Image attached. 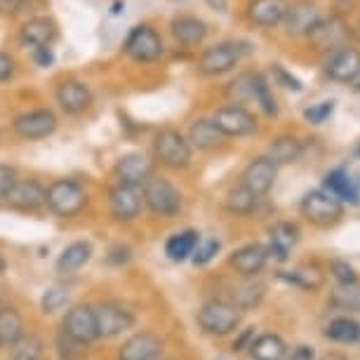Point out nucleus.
<instances>
[{
    "instance_id": "nucleus-1",
    "label": "nucleus",
    "mask_w": 360,
    "mask_h": 360,
    "mask_svg": "<svg viewBox=\"0 0 360 360\" xmlns=\"http://www.w3.org/2000/svg\"><path fill=\"white\" fill-rule=\"evenodd\" d=\"M45 205L50 207L52 214L71 219L85 210L87 193L76 179H57L45 188Z\"/></svg>"
},
{
    "instance_id": "nucleus-2",
    "label": "nucleus",
    "mask_w": 360,
    "mask_h": 360,
    "mask_svg": "<svg viewBox=\"0 0 360 360\" xmlns=\"http://www.w3.org/2000/svg\"><path fill=\"white\" fill-rule=\"evenodd\" d=\"M302 217L309 224H314L318 229H332L342 221L344 217V202L337 200L335 195L328 193L325 188H314L299 202Z\"/></svg>"
},
{
    "instance_id": "nucleus-3",
    "label": "nucleus",
    "mask_w": 360,
    "mask_h": 360,
    "mask_svg": "<svg viewBox=\"0 0 360 360\" xmlns=\"http://www.w3.org/2000/svg\"><path fill=\"white\" fill-rule=\"evenodd\" d=\"M198 321V328L210 337H226L231 332H236L240 328V309L236 304L221 302V299H212V302H205L195 316Z\"/></svg>"
},
{
    "instance_id": "nucleus-4",
    "label": "nucleus",
    "mask_w": 360,
    "mask_h": 360,
    "mask_svg": "<svg viewBox=\"0 0 360 360\" xmlns=\"http://www.w3.org/2000/svg\"><path fill=\"white\" fill-rule=\"evenodd\" d=\"M153 155L160 165H165L169 169H184L191 162L193 148L179 130L162 127L153 137Z\"/></svg>"
},
{
    "instance_id": "nucleus-5",
    "label": "nucleus",
    "mask_w": 360,
    "mask_h": 360,
    "mask_svg": "<svg viewBox=\"0 0 360 360\" xmlns=\"http://www.w3.org/2000/svg\"><path fill=\"white\" fill-rule=\"evenodd\" d=\"M144 193V205L151 210L155 217L172 219L181 212V193L172 181L165 176H148L141 186Z\"/></svg>"
},
{
    "instance_id": "nucleus-6",
    "label": "nucleus",
    "mask_w": 360,
    "mask_h": 360,
    "mask_svg": "<svg viewBox=\"0 0 360 360\" xmlns=\"http://www.w3.org/2000/svg\"><path fill=\"white\" fill-rule=\"evenodd\" d=\"M248 52L245 43H217L198 57V73L205 78H219L233 71Z\"/></svg>"
},
{
    "instance_id": "nucleus-7",
    "label": "nucleus",
    "mask_w": 360,
    "mask_h": 360,
    "mask_svg": "<svg viewBox=\"0 0 360 360\" xmlns=\"http://www.w3.org/2000/svg\"><path fill=\"white\" fill-rule=\"evenodd\" d=\"M123 50L132 62L137 64H153L165 54V45H162L160 33L148 24H139L127 33Z\"/></svg>"
},
{
    "instance_id": "nucleus-8",
    "label": "nucleus",
    "mask_w": 360,
    "mask_h": 360,
    "mask_svg": "<svg viewBox=\"0 0 360 360\" xmlns=\"http://www.w3.org/2000/svg\"><path fill=\"white\" fill-rule=\"evenodd\" d=\"M94 318H97V335L101 339L120 337L123 332L132 330L137 318L127 307L120 302H104L94 309Z\"/></svg>"
},
{
    "instance_id": "nucleus-9",
    "label": "nucleus",
    "mask_w": 360,
    "mask_h": 360,
    "mask_svg": "<svg viewBox=\"0 0 360 360\" xmlns=\"http://www.w3.org/2000/svg\"><path fill=\"white\" fill-rule=\"evenodd\" d=\"M212 123L224 137H248V134L257 132V115L248 111L243 104H229L217 108Z\"/></svg>"
},
{
    "instance_id": "nucleus-10",
    "label": "nucleus",
    "mask_w": 360,
    "mask_h": 360,
    "mask_svg": "<svg viewBox=\"0 0 360 360\" xmlns=\"http://www.w3.org/2000/svg\"><path fill=\"white\" fill-rule=\"evenodd\" d=\"M323 71L332 83L351 85L353 80L360 76V50L349 45L337 47V50H332L330 57L325 59Z\"/></svg>"
},
{
    "instance_id": "nucleus-11",
    "label": "nucleus",
    "mask_w": 360,
    "mask_h": 360,
    "mask_svg": "<svg viewBox=\"0 0 360 360\" xmlns=\"http://www.w3.org/2000/svg\"><path fill=\"white\" fill-rule=\"evenodd\" d=\"M144 207V193L141 186L134 184H115L108 193V210L115 221H134Z\"/></svg>"
},
{
    "instance_id": "nucleus-12",
    "label": "nucleus",
    "mask_w": 360,
    "mask_h": 360,
    "mask_svg": "<svg viewBox=\"0 0 360 360\" xmlns=\"http://www.w3.org/2000/svg\"><path fill=\"white\" fill-rule=\"evenodd\" d=\"M17 137H22L26 141H36L45 139L57 130V115L50 108H33L22 115H17L15 123H12Z\"/></svg>"
},
{
    "instance_id": "nucleus-13",
    "label": "nucleus",
    "mask_w": 360,
    "mask_h": 360,
    "mask_svg": "<svg viewBox=\"0 0 360 360\" xmlns=\"http://www.w3.org/2000/svg\"><path fill=\"white\" fill-rule=\"evenodd\" d=\"M62 332L66 337L76 339L80 344H92L94 339H99L97 335V318H94V309L78 304L66 311L64 321H62Z\"/></svg>"
},
{
    "instance_id": "nucleus-14",
    "label": "nucleus",
    "mask_w": 360,
    "mask_h": 360,
    "mask_svg": "<svg viewBox=\"0 0 360 360\" xmlns=\"http://www.w3.org/2000/svg\"><path fill=\"white\" fill-rule=\"evenodd\" d=\"M318 22H321V12H318L316 3H311V0H295V3H290L288 12L283 17L285 33L292 38L309 36Z\"/></svg>"
},
{
    "instance_id": "nucleus-15",
    "label": "nucleus",
    "mask_w": 360,
    "mask_h": 360,
    "mask_svg": "<svg viewBox=\"0 0 360 360\" xmlns=\"http://www.w3.org/2000/svg\"><path fill=\"white\" fill-rule=\"evenodd\" d=\"M276 179H278V165L269 155H259V158L250 160L248 167L243 169L240 184H245L250 191H255L259 198H264L274 188Z\"/></svg>"
},
{
    "instance_id": "nucleus-16",
    "label": "nucleus",
    "mask_w": 360,
    "mask_h": 360,
    "mask_svg": "<svg viewBox=\"0 0 360 360\" xmlns=\"http://www.w3.org/2000/svg\"><path fill=\"white\" fill-rule=\"evenodd\" d=\"M153 160L148 158L146 153H125L120 155L118 162H115L113 172H115V179L120 184H134V186H144V181L148 176H153Z\"/></svg>"
},
{
    "instance_id": "nucleus-17",
    "label": "nucleus",
    "mask_w": 360,
    "mask_h": 360,
    "mask_svg": "<svg viewBox=\"0 0 360 360\" xmlns=\"http://www.w3.org/2000/svg\"><path fill=\"white\" fill-rule=\"evenodd\" d=\"M346 38H349V29L339 17H330L318 22L309 33V40L314 43L318 52H332L337 47L346 45Z\"/></svg>"
},
{
    "instance_id": "nucleus-18",
    "label": "nucleus",
    "mask_w": 360,
    "mask_h": 360,
    "mask_svg": "<svg viewBox=\"0 0 360 360\" xmlns=\"http://www.w3.org/2000/svg\"><path fill=\"white\" fill-rule=\"evenodd\" d=\"M162 342L153 332H137L118 349V360H160Z\"/></svg>"
},
{
    "instance_id": "nucleus-19",
    "label": "nucleus",
    "mask_w": 360,
    "mask_h": 360,
    "mask_svg": "<svg viewBox=\"0 0 360 360\" xmlns=\"http://www.w3.org/2000/svg\"><path fill=\"white\" fill-rule=\"evenodd\" d=\"M269 262V250L262 243H248V245L238 248L233 255L229 257V264L236 269V274L255 278L257 274H262L264 266Z\"/></svg>"
},
{
    "instance_id": "nucleus-20",
    "label": "nucleus",
    "mask_w": 360,
    "mask_h": 360,
    "mask_svg": "<svg viewBox=\"0 0 360 360\" xmlns=\"http://www.w3.org/2000/svg\"><path fill=\"white\" fill-rule=\"evenodd\" d=\"M54 97H57L59 108L69 115L83 113L85 108L92 104V90L83 80H64V83H59Z\"/></svg>"
},
{
    "instance_id": "nucleus-21",
    "label": "nucleus",
    "mask_w": 360,
    "mask_h": 360,
    "mask_svg": "<svg viewBox=\"0 0 360 360\" xmlns=\"http://www.w3.org/2000/svg\"><path fill=\"white\" fill-rule=\"evenodd\" d=\"M302 238V231H299L297 224L292 221H278L269 229V257H276L278 262H288L290 252L295 250V245Z\"/></svg>"
},
{
    "instance_id": "nucleus-22",
    "label": "nucleus",
    "mask_w": 360,
    "mask_h": 360,
    "mask_svg": "<svg viewBox=\"0 0 360 360\" xmlns=\"http://www.w3.org/2000/svg\"><path fill=\"white\" fill-rule=\"evenodd\" d=\"M169 31H172V38L181 47H198L205 43L210 29H207V24L195 15H176L172 19V24H169Z\"/></svg>"
},
{
    "instance_id": "nucleus-23",
    "label": "nucleus",
    "mask_w": 360,
    "mask_h": 360,
    "mask_svg": "<svg viewBox=\"0 0 360 360\" xmlns=\"http://www.w3.org/2000/svg\"><path fill=\"white\" fill-rule=\"evenodd\" d=\"M5 200L12 210H19V212H36L38 207L45 205V188L36 179H17V184L12 186Z\"/></svg>"
},
{
    "instance_id": "nucleus-24",
    "label": "nucleus",
    "mask_w": 360,
    "mask_h": 360,
    "mask_svg": "<svg viewBox=\"0 0 360 360\" xmlns=\"http://www.w3.org/2000/svg\"><path fill=\"white\" fill-rule=\"evenodd\" d=\"M323 188L335 195L337 200H342L344 205L346 202H349V205H358L360 202V184L344 167H335V169H330V172H325Z\"/></svg>"
},
{
    "instance_id": "nucleus-25",
    "label": "nucleus",
    "mask_w": 360,
    "mask_h": 360,
    "mask_svg": "<svg viewBox=\"0 0 360 360\" xmlns=\"http://www.w3.org/2000/svg\"><path fill=\"white\" fill-rule=\"evenodd\" d=\"M288 5L290 0H250L248 19L257 29H274V26L283 24Z\"/></svg>"
},
{
    "instance_id": "nucleus-26",
    "label": "nucleus",
    "mask_w": 360,
    "mask_h": 360,
    "mask_svg": "<svg viewBox=\"0 0 360 360\" xmlns=\"http://www.w3.org/2000/svg\"><path fill=\"white\" fill-rule=\"evenodd\" d=\"M57 36H59V29L50 17H33L22 26V31H19L22 43L29 47L52 45L54 40H57Z\"/></svg>"
},
{
    "instance_id": "nucleus-27",
    "label": "nucleus",
    "mask_w": 360,
    "mask_h": 360,
    "mask_svg": "<svg viewBox=\"0 0 360 360\" xmlns=\"http://www.w3.org/2000/svg\"><path fill=\"white\" fill-rule=\"evenodd\" d=\"M191 148H198V151H212L224 141V134L217 130V125L212 123V118H198L193 120L191 127H188L186 134Z\"/></svg>"
},
{
    "instance_id": "nucleus-28",
    "label": "nucleus",
    "mask_w": 360,
    "mask_h": 360,
    "mask_svg": "<svg viewBox=\"0 0 360 360\" xmlns=\"http://www.w3.org/2000/svg\"><path fill=\"white\" fill-rule=\"evenodd\" d=\"M288 344L283 342V337L278 335H259L257 339H252L250 344V356L252 360H288Z\"/></svg>"
},
{
    "instance_id": "nucleus-29",
    "label": "nucleus",
    "mask_w": 360,
    "mask_h": 360,
    "mask_svg": "<svg viewBox=\"0 0 360 360\" xmlns=\"http://www.w3.org/2000/svg\"><path fill=\"white\" fill-rule=\"evenodd\" d=\"M198 240H200V233H198V231H193V229H186V231H179V233H172V236L167 238V243H165L167 259L176 262V264L191 259V255H193L195 245H198Z\"/></svg>"
},
{
    "instance_id": "nucleus-30",
    "label": "nucleus",
    "mask_w": 360,
    "mask_h": 360,
    "mask_svg": "<svg viewBox=\"0 0 360 360\" xmlns=\"http://www.w3.org/2000/svg\"><path fill=\"white\" fill-rule=\"evenodd\" d=\"M304 153V146L302 141L292 134H281V137L271 139L269 144V158L276 162V165H292L302 158Z\"/></svg>"
},
{
    "instance_id": "nucleus-31",
    "label": "nucleus",
    "mask_w": 360,
    "mask_h": 360,
    "mask_svg": "<svg viewBox=\"0 0 360 360\" xmlns=\"http://www.w3.org/2000/svg\"><path fill=\"white\" fill-rule=\"evenodd\" d=\"M325 337L335 344H358L360 342V323L351 316L332 318L325 328Z\"/></svg>"
},
{
    "instance_id": "nucleus-32",
    "label": "nucleus",
    "mask_w": 360,
    "mask_h": 360,
    "mask_svg": "<svg viewBox=\"0 0 360 360\" xmlns=\"http://www.w3.org/2000/svg\"><path fill=\"white\" fill-rule=\"evenodd\" d=\"M278 281L292 285L299 290L316 292L323 288V274L316 266H297L292 271H278Z\"/></svg>"
},
{
    "instance_id": "nucleus-33",
    "label": "nucleus",
    "mask_w": 360,
    "mask_h": 360,
    "mask_svg": "<svg viewBox=\"0 0 360 360\" xmlns=\"http://www.w3.org/2000/svg\"><path fill=\"white\" fill-rule=\"evenodd\" d=\"M90 259H92V245L85 240H76L62 250V255L57 259V269L62 274H73V271L83 269Z\"/></svg>"
},
{
    "instance_id": "nucleus-34",
    "label": "nucleus",
    "mask_w": 360,
    "mask_h": 360,
    "mask_svg": "<svg viewBox=\"0 0 360 360\" xmlns=\"http://www.w3.org/2000/svg\"><path fill=\"white\" fill-rule=\"evenodd\" d=\"M259 195L255 191H250L245 184L231 188L229 195H226V210L231 214L236 217H250L252 212H257V207H259Z\"/></svg>"
},
{
    "instance_id": "nucleus-35",
    "label": "nucleus",
    "mask_w": 360,
    "mask_h": 360,
    "mask_svg": "<svg viewBox=\"0 0 360 360\" xmlns=\"http://www.w3.org/2000/svg\"><path fill=\"white\" fill-rule=\"evenodd\" d=\"M24 335V318L17 309H0V346H12Z\"/></svg>"
},
{
    "instance_id": "nucleus-36",
    "label": "nucleus",
    "mask_w": 360,
    "mask_h": 360,
    "mask_svg": "<svg viewBox=\"0 0 360 360\" xmlns=\"http://www.w3.org/2000/svg\"><path fill=\"white\" fill-rule=\"evenodd\" d=\"M330 304L339 311H349V314H360V283L353 281V283H344V285H337L332 290V297H330Z\"/></svg>"
},
{
    "instance_id": "nucleus-37",
    "label": "nucleus",
    "mask_w": 360,
    "mask_h": 360,
    "mask_svg": "<svg viewBox=\"0 0 360 360\" xmlns=\"http://www.w3.org/2000/svg\"><path fill=\"white\" fill-rule=\"evenodd\" d=\"M255 90H257V73H240L236 80H231L226 87V97L231 104H250L255 101Z\"/></svg>"
},
{
    "instance_id": "nucleus-38",
    "label": "nucleus",
    "mask_w": 360,
    "mask_h": 360,
    "mask_svg": "<svg viewBox=\"0 0 360 360\" xmlns=\"http://www.w3.org/2000/svg\"><path fill=\"white\" fill-rule=\"evenodd\" d=\"M45 344L36 335H24L10 346V360H40L43 358Z\"/></svg>"
},
{
    "instance_id": "nucleus-39",
    "label": "nucleus",
    "mask_w": 360,
    "mask_h": 360,
    "mask_svg": "<svg viewBox=\"0 0 360 360\" xmlns=\"http://www.w3.org/2000/svg\"><path fill=\"white\" fill-rule=\"evenodd\" d=\"M69 297H71L69 288H64V285H52V288H47L43 292V297H40V311H43L45 316L57 314V311H62L66 304H69Z\"/></svg>"
},
{
    "instance_id": "nucleus-40",
    "label": "nucleus",
    "mask_w": 360,
    "mask_h": 360,
    "mask_svg": "<svg viewBox=\"0 0 360 360\" xmlns=\"http://www.w3.org/2000/svg\"><path fill=\"white\" fill-rule=\"evenodd\" d=\"M255 104L262 108L264 113L269 115V118H276L278 115V104H276V97L274 92H271V85L269 80L262 76V73H257V90H255Z\"/></svg>"
},
{
    "instance_id": "nucleus-41",
    "label": "nucleus",
    "mask_w": 360,
    "mask_h": 360,
    "mask_svg": "<svg viewBox=\"0 0 360 360\" xmlns=\"http://www.w3.org/2000/svg\"><path fill=\"white\" fill-rule=\"evenodd\" d=\"M221 250V243L217 240V238H207V240H198V245H195L193 255H191V262L195 266H205L214 259L217 255H219Z\"/></svg>"
},
{
    "instance_id": "nucleus-42",
    "label": "nucleus",
    "mask_w": 360,
    "mask_h": 360,
    "mask_svg": "<svg viewBox=\"0 0 360 360\" xmlns=\"http://www.w3.org/2000/svg\"><path fill=\"white\" fill-rule=\"evenodd\" d=\"M85 349H87V344H80L76 339L66 337L64 332L57 339V351H59V358L62 360H80L85 356Z\"/></svg>"
},
{
    "instance_id": "nucleus-43",
    "label": "nucleus",
    "mask_w": 360,
    "mask_h": 360,
    "mask_svg": "<svg viewBox=\"0 0 360 360\" xmlns=\"http://www.w3.org/2000/svg\"><path fill=\"white\" fill-rule=\"evenodd\" d=\"M264 297V285H245L236 292V307L238 309H252L262 302Z\"/></svg>"
},
{
    "instance_id": "nucleus-44",
    "label": "nucleus",
    "mask_w": 360,
    "mask_h": 360,
    "mask_svg": "<svg viewBox=\"0 0 360 360\" xmlns=\"http://www.w3.org/2000/svg\"><path fill=\"white\" fill-rule=\"evenodd\" d=\"M332 113H335V101H318V104H311L304 111V120L311 125H323Z\"/></svg>"
},
{
    "instance_id": "nucleus-45",
    "label": "nucleus",
    "mask_w": 360,
    "mask_h": 360,
    "mask_svg": "<svg viewBox=\"0 0 360 360\" xmlns=\"http://www.w3.org/2000/svg\"><path fill=\"white\" fill-rule=\"evenodd\" d=\"M330 274H332V278L337 281V285L358 281L356 269H353L351 264H349V262H344V259H335V262H332V264H330Z\"/></svg>"
},
{
    "instance_id": "nucleus-46",
    "label": "nucleus",
    "mask_w": 360,
    "mask_h": 360,
    "mask_svg": "<svg viewBox=\"0 0 360 360\" xmlns=\"http://www.w3.org/2000/svg\"><path fill=\"white\" fill-rule=\"evenodd\" d=\"M17 184V169L12 165L0 162V200H5L12 191V186Z\"/></svg>"
},
{
    "instance_id": "nucleus-47",
    "label": "nucleus",
    "mask_w": 360,
    "mask_h": 360,
    "mask_svg": "<svg viewBox=\"0 0 360 360\" xmlns=\"http://www.w3.org/2000/svg\"><path fill=\"white\" fill-rule=\"evenodd\" d=\"M274 78H276V83H281L285 87V90H292V92H302L304 90L302 80L292 76V73L285 69V66H281V64L274 66Z\"/></svg>"
},
{
    "instance_id": "nucleus-48",
    "label": "nucleus",
    "mask_w": 360,
    "mask_h": 360,
    "mask_svg": "<svg viewBox=\"0 0 360 360\" xmlns=\"http://www.w3.org/2000/svg\"><path fill=\"white\" fill-rule=\"evenodd\" d=\"M33 62H36L40 69H50V66L54 64V54L50 50V45L33 47Z\"/></svg>"
},
{
    "instance_id": "nucleus-49",
    "label": "nucleus",
    "mask_w": 360,
    "mask_h": 360,
    "mask_svg": "<svg viewBox=\"0 0 360 360\" xmlns=\"http://www.w3.org/2000/svg\"><path fill=\"white\" fill-rule=\"evenodd\" d=\"M26 0H0V17H15L24 10Z\"/></svg>"
},
{
    "instance_id": "nucleus-50",
    "label": "nucleus",
    "mask_w": 360,
    "mask_h": 360,
    "mask_svg": "<svg viewBox=\"0 0 360 360\" xmlns=\"http://www.w3.org/2000/svg\"><path fill=\"white\" fill-rule=\"evenodd\" d=\"M12 76H15V59H12L10 54L0 52V83L10 80Z\"/></svg>"
},
{
    "instance_id": "nucleus-51",
    "label": "nucleus",
    "mask_w": 360,
    "mask_h": 360,
    "mask_svg": "<svg viewBox=\"0 0 360 360\" xmlns=\"http://www.w3.org/2000/svg\"><path fill=\"white\" fill-rule=\"evenodd\" d=\"M106 262H108V264H113V266H120V264H127V262H130V250L123 248V245L113 248L111 252H108Z\"/></svg>"
},
{
    "instance_id": "nucleus-52",
    "label": "nucleus",
    "mask_w": 360,
    "mask_h": 360,
    "mask_svg": "<svg viewBox=\"0 0 360 360\" xmlns=\"http://www.w3.org/2000/svg\"><path fill=\"white\" fill-rule=\"evenodd\" d=\"M288 360H316V351L314 346H297V349H292V353H288Z\"/></svg>"
},
{
    "instance_id": "nucleus-53",
    "label": "nucleus",
    "mask_w": 360,
    "mask_h": 360,
    "mask_svg": "<svg viewBox=\"0 0 360 360\" xmlns=\"http://www.w3.org/2000/svg\"><path fill=\"white\" fill-rule=\"evenodd\" d=\"M252 339H255V328H248V330H243L240 332V337L233 342V351H245L250 349V344H252Z\"/></svg>"
},
{
    "instance_id": "nucleus-54",
    "label": "nucleus",
    "mask_w": 360,
    "mask_h": 360,
    "mask_svg": "<svg viewBox=\"0 0 360 360\" xmlns=\"http://www.w3.org/2000/svg\"><path fill=\"white\" fill-rule=\"evenodd\" d=\"M207 5H210V8H212V10H219V12H226V0H207Z\"/></svg>"
},
{
    "instance_id": "nucleus-55",
    "label": "nucleus",
    "mask_w": 360,
    "mask_h": 360,
    "mask_svg": "<svg viewBox=\"0 0 360 360\" xmlns=\"http://www.w3.org/2000/svg\"><path fill=\"white\" fill-rule=\"evenodd\" d=\"M321 360H349L344 356V353H337V351H332V353H325V356Z\"/></svg>"
},
{
    "instance_id": "nucleus-56",
    "label": "nucleus",
    "mask_w": 360,
    "mask_h": 360,
    "mask_svg": "<svg viewBox=\"0 0 360 360\" xmlns=\"http://www.w3.org/2000/svg\"><path fill=\"white\" fill-rule=\"evenodd\" d=\"M5 269H8V262H5V257L3 255H0V274H3V271Z\"/></svg>"
},
{
    "instance_id": "nucleus-57",
    "label": "nucleus",
    "mask_w": 360,
    "mask_h": 360,
    "mask_svg": "<svg viewBox=\"0 0 360 360\" xmlns=\"http://www.w3.org/2000/svg\"><path fill=\"white\" fill-rule=\"evenodd\" d=\"M351 85H353V90H356V92H360V76H358L356 80H353Z\"/></svg>"
},
{
    "instance_id": "nucleus-58",
    "label": "nucleus",
    "mask_w": 360,
    "mask_h": 360,
    "mask_svg": "<svg viewBox=\"0 0 360 360\" xmlns=\"http://www.w3.org/2000/svg\"><path fill=\"white\" fill-rule=\"evenodd\" d=\"M217 360H224V358H217Z\"/></svg>"
}]
</instances>
